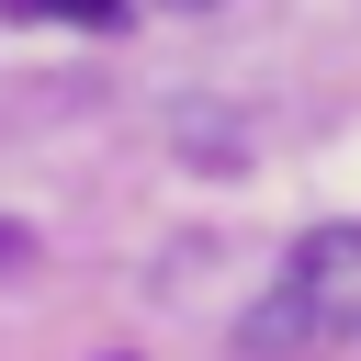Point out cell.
I'll return each instance as SVG.
<instances>
[{
  "instance_id": "cell-1",
  "label": "cell",
  "mask_w": 361,
  "mask_h": 361,
  "mask_svg": "<svg viewBox=\"0 0 361 361\" xmlns=\"http://www.w3.org/2000/svg\"><path fill=\"white\" fill-rule=\"evenodd\" d=\"M338 316H361V226H327V237L293 248V282L259 316V338H305V327H338Z\"/></svg>"
},
{
  "instance_id": "cell-2",
  "label": "cell",
  "mask_w": 361,
  "mask_h": 361,
  "mask_svg": "<svg viewBox=\"0 0 361 361\" xmlns=\"http://www.w3.org/2000/svg\"><path fill=\"white\" fill-rule=\"evenodd\" d=\"M0 11H23V23H90V34H113L135 0H0Z\"/></svg>"
}]
</instances>
